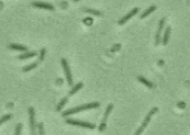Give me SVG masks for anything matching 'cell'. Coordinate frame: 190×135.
Masks as SVG:
<instances>
[{"label": "cell", "instance_id": "cell-10", "mask_svg": "<svg viewBox=\"0 0 190 135\" xmlns=\"http://www.w3.org/2000/svg\"><path fill=\"white\" fill-rule=\"evenodd\" d=\"M8 48L13 50H18V51H22V52H27V48L25 46L20 45V44H16V43H12L10 44L8 46Z\"/></svg>", "mask_w": 190, "mask_h": 135}, {"label": "cell", "instance_id": "cell-20", "mask_svg": "<svg viewBox=\"0 0 190 135\" xmlns=\"http://www.w3.org/2000/svg\"><path fill=\"white\" fill-rule=\"evenodd\" d=\"M22 129H23V124L22 123H18L16 125V129H15V134L14 135H21Z\"/></svg>", "mask_w": 190, "mask_h": 135}, {"label": "cell", "instance_id": "cell-19", "mask_svg": "<svg viewBox=\"0 0 190 135\" xmlns=\"http://www.w3.org/2000/svg\"><path fill=\"white\" fill-rule=\"evenodd\" d=\"M39 135H45V129H44V125L42 123H38L37 125Z\"/></svg>", "mask_w": 190, "mask_h": 135}, {"label": "cell", "instance_id": "cell-15", "mask_svg": "<svg viewBox=\"0 0 190 135\" xmlns=\"http://www.w3.org/2000/svg\"><path fill=\"white\" fill-rule=\"evenodd\" d=\"M38 65V63L37 62H34L32 63V64H30L29 65L25 66V67H23V71L25 72V73H27V72L31 71V70H34V68H36V66Z\"/></svg>", "mask_w": 190, "mask_h": 135}, {"label": "cell", "instance_id": "cell-12", "mask_svg": "<svg viewBox=\"0 0 190 135\" xmlns=\"http://www.w3.org/2000/svg\"><path fill=\"white\" fill-rule=\"evenodd\" d=\"M170 32H171V27L168 26L167 29H166L165 32H164L163 34V38L162 41H163V44L164 46H166L168 43V41H169V36H170Z\"/></svg>", "mask_w": 190, "mask_h": 135}, {"label": "cell", "instance_id": "cell-22", "mask_svg": "<svg viewBox=\"0 0 190 135\" xmlns=\"http://www.w3.org/2000/svg\"><path fill=\"white\" fill-rule=\"evenodd\" d=\"M45 53H46V49H45V48H43V49H42L41 50H40V61H42L44 60Z\"/></svg>", "mask_w": 190, "mask_h": 135}, {"label": "cell", "instance_id": "cell-7", "mask_svg": "<svg viewBox=\"0 0 190 135\" xmlns=\"http://www.w3.org/2000/svg\"><path fill=\"white\" fill-rule=\"evenodd\" d=\"M140 9L138 8H134L132 9V10H131V11H129L127 14H125V15L123 16V17H122L120 20H119V22H118V24L119 25H124L125 23H126L131 18L133 17L134 16H135L136 14H137L138 12H139Z\"/></svg>", "mask_w": 190, "mask_h": 135}, {"label": "cell", "instance_id": "cell-11", "mask_svg": "<svg viewBox=\"0 0 190 135\" xmlns=\"http://www.w3.org/2000/svg\"><path fill=\"white\" fill-rule=\"evenodd\" d=\"M36 55H37V53H36V52H27L20 55L18 58H19L20 60H25V59L34 58V57L36 56Z\"/></svg>", "mask_w": 190, "mask_h": 135}, {"label": "cell", "instance_id": "cell-13", "mask_svg": "<svg viewBox=\"0 0 190 135\" xmlns=\"http://www.w3.org/2000/svg\"><path fill=\"white\" fill-rule=\"evenodd\" d=\"M156 8H157V7L155 6V5H152V6L149 7L148 9H146V10L145 11L141 14V19H143V18L146 17V16H149V14H152L153 11H154L156 10Z\"/></svg>", "mask_w": 190, "mask_h": 135}, {"label": "cell", "instance_id": "cell-8", "mask_svg": "<svg viewBox=\"0 0 190 135\" xmlns=\"http://www.w3.org/2000/svg\"><path fill=\"white\" fill-rule=\"evenodd\" d=\"M165 21H166V18L163 17L159 22L158 29V31H157V33L155 35V42H154L155 46H158L160 43V40H160V38H161V33H162V31H163L164 24H165Z\"/></svg>", "mask_w": 190, "mask_h": 135}, {"label": "cell", "instance_id": "cell-14", "mask_svg": "<svg viewBox=\"0 0 190 135\" xmlns=\"http://www.w3.org/2000/svg\"><path fill=\"white\" fill-rule=\"evenodd\" d=\"M82 87H83V84H82V82H79V83H77V84L75 85L74 87V88L71 89V90H70V92H69V96H72V95H74V93H76L77 91H78V90H80L81 88H82Z\"/></svg>", "mask_w": 190, "mask_h": 135}, {"label": "cell", "instance_id": "cell-6", "mask_svg": "<svg viewBox=\"0 0 190 135\" xmlns=\"http://www.w3.org/2000/svg\"><path fill=\"white\" fill-rule=\"evenodd\" d=\"M114 108V105L113 104H109L107 106V108L106 109V112H105L104 116H103V119L102 120V122H101L100 125H99V126L98 128L99 131H100V132H102L106 129V122L107 119H108V116H109L110 113L112 112V110H113Z\"/></svg>", "mask_w": 190, "mask_h": 135}, {"label": "cell", "instance_id": "cell-3", "mask_svg": "<svg viewBox=\"0 0 190 135\" xmlns=\"http://www.w3.org/2000/svg\"><path fill=\"white\" fill-rule=\"evenodd\" d=\"M29 115V126H30L31 135H36V125L35 119V110L33 107L27 109Z\"/></svg>", "mask_w": 190, "mask_h": 135}, {"label": "cell", "instance_id": "cell-23", "mask_svg": "<svg viewBox=\"0 0 190 135\" xmlns=\"http://www.w3.org/2000/svg\"><path fill=\"white\" fill-rule=\"evenodd\" d=\"M178 106L180 108L184 109V108H185L186 104H185V103H184V102H183V101H181V102H179V103H178Z\"/></svg>", "mask_w": 190, "mask_h": 135}, {"label": "cell", "instance_id": "cell-2", "mask_svg": "<svg viewBox=\"0 0 190 135\" xmlns=\"http://www.w3.org/2000/svg\"><path fill=\"white\" fill-rule=\"evenodd\" d=\"M158 111V108H157V107H154V108H152V109H151V110L149 111L148 114H147V115L145 117L143 122L142 123L141 125L139 127V128L137 129V131H136V132L134 133V135H141L142 133L143 132V131L145 130L146 128L147 127V125H149V123H150L151 119H152V116L154 115V114H156Z\"/></svg>", "mask_w": 190, "mask_h": 135}, {"label": "cell", "instance_id": "cell-1", "mask_svg": "<svg viewBox=\"0 0 190 135\" xmlns=\"http://www.w3.org/2000/svg\"><path fill=\"white\" fill-rule=\"evenodd\" d=\"M99 106V103L98 101H94V102L88 103V104H85L80 105V106L75 107V108L69 109V110H65L62 113V116L63 117H66V116H69L70 115H72V114H77V113L83 111V110H89V109H94L97 108Z\"/></svg>", "mask_w": 190, "mask_h": 135}, {"label": "cell", "instance_id": "cell-4", "mask_svg": "<svg viewBox=\"0 0 190 135\" xmlns=\"http://www.w3.org/2000/svg\"><path fill=\"white\" fill-rule=\"evenodd\" d=\"M65 123L69 125H77V126H80L82 128H89L93 130L95 128L96 125L95 124L88 123V122H84V121H80V120H77V119H66Z\"/></svg>", "mask_w": 190, "mask_h": 135}, {"label": "cell", "instance_id": "cell-9", "mask_svg": "<svg viewBox=\"0 0 190 135\" xmlns=\"http://www.w3.org/2000/svg\"><path fill=\"white\" fill-rule=\"evenodd\" d=\"M32 5H34V7H36V8H44L46 9V10H50V11L54 10V7H53L51 4H49V3L42 2H34L32 3Z\"/></svg>", "mask_w": 190, "mask_h": 135}, {"label": "cell", "instance_id": "cell-5", "mask_svg": "<svg viewBox=\"0 0 190 135\" xmlns=\"http://www.w3.org/2000/svg\"><path fill=\"white\" fill-rule=\"evenodd\" d=\"M61 64H62V68H63L64 73H65L66 79H67L68 83L70 86H72L73 85V79H72V75H71V70H70L69 65L68 64L67 60L65 58H62L61 59Z\"/></svg>", "mask_w": 190, "mask_h": 135}, {"label": "cell", "instance_id": "cell-18", "mask_svg": "<svg viewBox=\"0 0 190 135\" xmlns=\"http://www.w3.org/2000/svg\"><path fill=\"white\" fill-rule=\"evenodd\" d=\"M12 118V114H5L1 118V121H0V125H2L3 123H5V122L8 121L9 119H11Z\"/></svg>", "mask_w": 190, "mask_h": 135}, {"label": "cell", "instance_id": "cell-17", "mask_svg": "<svg viewBox=\"0 0 190 135\" xmlns=\"http://www.w3.org/2000/svg\"><path fill=\"white\" fill-rule=\"evenodd\" d=\"M67 101H68V97L63 98V99L60 101V103H59L58 105H57V107L56 108L57 111H60V110L64 108V106H65L66 103H67Z\"/></svg>", "mask_w": 190, "mask_h": 135}, {"label": "cell", "instance_id": "cell-21", "mask_svg": "<svg viewBox=\"0 0 190 135\" xmlns=\"http://www.w3.org/2000/svg\"><path fill=\"white\" fill-rule=\"evenodd\" d=\"M86 11L90 13V14H94V15L95 16H100L101 14H102V13L100 11H99L97 10H94V9H87V10H86Z\"/></svg>", "mask_w": 190, "mask_h": 135}, {"label": "cell", "instance_id": "cell-16", "mask_svg": "<svg viewBox=\"0 0 190 135\" xmlns=\"http://www.w3.org/2000/svg\"><path fill=\"white\" fill-rule=\"evenodd\" d=\"M138 81H140V82L143 83V84H144L146 86L148 87L149 88H153V84L152 82H150V81H149L148 80H146V79H145V78L142 77V76H139L138 77Z\"/></svg>", "mask_w": 190, "mask_h": 135}]
</instances>
